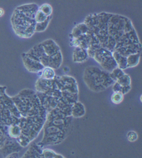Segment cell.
<instances>
[{"instance_id": "30bf717a", "label": "cell", "mask_w": 142, "mask_h": 158, "mask_svg": "<svg viewBox=\"0 0 142 158\" xmlns=\"http://www.w3.org/2000/svg\"><path fill=\"white\" fill-rule=\"evenodd\" d=\"M40 11L42 12L47 17L51 15L52 12V7L48 4H44L40 7Z\"/></svg>"}, {"instance_id": "6da1fadb", "label": "cell", "mask_w": 142, "mask_h": 158, "mask_svg": "<svg viewBox=\"0 0 142 158\" xmlns=\"http://www.w3.org/2000/svg\"><path fill=\"white\" fill-rule=\"evenodd\" d=\"M22 148L23 147L18 143L17 140L10 138L6 141L2 148L0 149V152L4 157H6L12 153L19 152L21 151Z\"/></svg>"}, {"instance_id": "ba28073f", "label": "cell", "mask_w": 142, "mask_h": 158, "mask_svg": "<svg viewBox=\"0 0 142 158\" xmlns=\"http://www.w3.org/2000/svg\"><path fill=\"white\" fill-rule=\"evenodd\" d=\"M127 140L131 142L136 141L138 139V134L134 131H129L126 135Z\"/></svg>"}, {"instance_id": "7a4b0ae2", "label": "cell", "mask_w": 142, "mask_h": 158, "mask_svg": "<svg viewBox=\"0 0 142 158\" xmlns=\"http://www.w3.org/2000/svg\"><path fill=\"white\" fill-rule=\"evenodd\" d=\"M43 148L38 143H34L21 158H43L42 154Z\"/></svg>"}, {"instance_id": "4fadbf2b", "label": "cell", "mask_w": 142, "mask_h": 158, "mask_svg": "<svg viewBox=\"0 0 142 158\" xmlns=\"http://www.w3.org/2000/svg\"><path fill=\"white\" fill-rule=\"evenodd\" d=\"M54 158H65L63 156H62V155H61V154H58V153H57V155H55V156L54 157Z\"/></svg>"}, {"instance_id": "8992f818", "label": "cell", "mask_w": 142, "mask_h": 158, "mask_svg": "<svg viewBox=\"0 0 142 158\" xmlns=\"http://www.w3.org/2000/svg\"><path fill=\"white\" fill-rule=\"evenodd\" d=\"M46 18L47 16L41 11H40V10L37 12L35 15V20L38 24L44 23L46 20Z\"/></svg>"}, {"instance_id": "52a82bcc", "label": "cell", "mask_w": 142, "mask_h": 158, "mask_svg": "<svg viewBox=\"0 0 142 158\" xmlns=\"http://www.w3.org/2000/svg\"><path fill=\"white\" fill-rule=\"evenodd\" d=\"M57 153L51 149L49 148H43L42 149V157L43 158H54L55 155H57Z\"/></svg>"}, {"instance_id": "9c48e42d", "label": "cell", "mask_w": 142, "mask_h": 158, "mask_svg": "<svg viewBox=\"0 0 142 158\" xmlns=\"http://www.w3.org/2000/svg\"><path fill=\"white\" fill-rule=\"evenodd\" d=\"M54 76V72L50 68H46L43 72L42 77L43 79H50Z\"/></svg>"}, {"instance_id": "8fae6325", "label": "cell", "mask_w": 142, "mask_h": 158, "mask_svg": "<svg viewBox=\"0 0 142 158\" xmlns=\"http://www.w3.org/2000/svg\"><path fill=\"white\" fill-rule=\"evenodd\" d=\"M5 158H19V155L18 153H14L6 156Z\"/></svg>"}, {"instance_id": "7c38bea8", "label": "cell", "mask_w": 142, "mask_h": 158, "mask_svg": "<svg viewBox=\"0 0 142 158\" xmlns=\"http://www.w3.org/2000/svg\"><path fill=\"white\" fill-rule=\"evenodd\" d=\"M4 14H5L4 10L3 8H0V18L2 17L4 15Z\"/></svg>"}, {"instance_id": "5b68a950", "label": "cell", "mask_w": 142, "mask_h": 158, "mask_svg": "<svg viewBox=\"0 0 142 158\" xmlns=\"http://www.w3.org/2000/svg\"><path fill=\"white\" fill-rule=\"evenodd\" d=\"M111 100L114 104H119L123 100V94L120 92H114L112 96Z\"/></svg>"}, {"instance_id": "277c9868", "label": "cell", "mask_w": 142, "mask_h": 158, "mask_svg": "<svg viewBox=\"0 0 142 158\" xmlns=\"http://www.w3.org/2000/svg\"><path fill=\"white\" fill-rule=\"evenodd\" d=\"M85 113V107L82 103L76 102L74 103L71 108V115L75 118L82 117Z\"/></svg>"}, {"instance_id": "3957f363", "label": "cell", "mask_w": 142, "mask_h": 158, "mask_svg": "<svg viewBox=\"0 0 142 158\" xmlns=\"http://www.w3.org/2000/svg\"><path fill=\"white\" fill-rule=\"evenodd\" d=\"M7 133L10 138L17 140L22 134V130L18 124H12L8 127Z\"/></svg>"}]
</instances>
